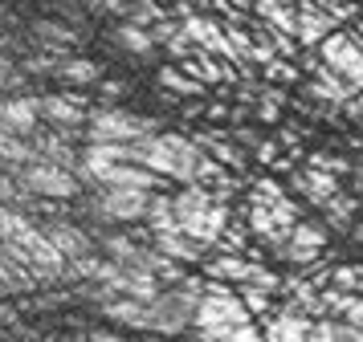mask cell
Here are the masks:
<instances>
[{"label": "cell", "instance_id": "cell-1", "mask_svg": "<svg viewBox=\"0 0 363 342\" xmlns=\"http://www.w3.org/2000/svg\"><path fill=\"white\" fill-rule=\"evenodd\" d=\"M131 147V159L143 163L147 171L155 176H167V179H180V183H196V167L204 159V147L196 139H184V135H143L135 139Z\"/></svg>", "mask_w": 363, "mask_h": 342}, {"label": "cell", "instance_id": "cell-23", "mask_svg": "<svg viewBox=\"0 0 363 342\" xmlns=\"http://www.w3.org/2000/svg\"><path fill=\"white\" fill-rule=\"evenodd\" d=\"M37 41H41V45H50V49H57V45H74V33L66 29V25H53V21H41V25H37Z\"/></svg>", "mask_w": 363, "mask_h": 342}, {"label": "cell", "instance_id": "cell-33", "mask_svg": "<svg viewBox=\"0 0 363 342\" xmlns=\"http://www.w3.org/2000/svg\"><path fill=\"white\" fill-rule=\"evenodd\" d=\"M90 342H127V338H118V334H111V330H102V334H94Z\"/></svg>", "mask_w": 363, "mask_h": 342}, {"label": "cell", "instance_id": "cell-4", "mask_svg": "<svg viewBox=\"0 0 363 342\" xmlns=\"http://www.w3.org/2000/svg\"><path fill=\"white\" fill-rule=\"evenodd\" d=\"M17 179H21V188H29L33 195H50V200H69L78 192V183H82L69 167H62L53 159H41V155L33 163H25L17 171Z\"/></svg>", "mask_w": 363, "mask_h": 342}, {"label": "cell", "instance_id": "cell-25", "mask_svg": "<svg viewBox=\"0 0 363 342\" xmlns=\"http://www.w3.org/2000/svg\"><path fill=\"white\" fill-rule=\"evenodd\" d=\"M335 290H347V293H363V269L359 265H343V269H335Z\"/></svg>", "mask_w": 363, "mask_h": 342}, {"label": "cell", "instance_id": "cell-13", "mask_svg": "<svg viewBox=\"0 0 363 342\" xmlns=\"http://www.w3.org/2000/svg\"><path fill=\"white\" fill-rule=\"evenodd\" d=\"M37 106H41V118L53 122V127H78L86 118L82 110V98L78 94H50V98H37Z\"/></svg>", "mask_w": 363, "mask_h": 342}, {"label": "cell", "instance_id": "cell-34", "mask_svg": "<svg viewBox=\"0 0 363 342\" xmlns=\"http://www.w3.org/2000/svg\"><path fill=\"white\" fill-rule=\"evenodd\" d=\"M0 297H9V285H4V277H0Z\"/></svg>", "mask_w": 363, "mask_h": 342}, {"label": "cell", "instance_id": "cell-17", "mask_svg": "<svg viewBox=\"0 0 363 342\" xmlns=\"http://www.w3.org/2000/svg\"><path fill=\"white\" fill-rule=\"evenodd\" d=\"M204 273L216 277V281H237V285H245L249 277H253V261L245 253H220L204 265Z\"/></svg>", "mask_w": 363, "mask_h": 342}, {"label": "cell", "instance_id": "cell-5", "mask_svg": "<svg viewBox=\"0 0 363 342\" xmlns=\"http://www.w3.org/2000/svg\"><path fill=\"white\" fill-rule=\"evenodd\" d=\"M318 53H323V62H327L351 90H363V45L355 37H347V33L335 29L330 37L318 41Z\"/></svg>", "mask_w": 363, "mask_h": 342}, {"label": "cell", "instance_id": "cell-14", "mask_svg": "<svg viewBox=\"0 0 363 342\" xmlns=\"http://www.w3.org/2000/svg\"><path fill=\"white\" fill-rule=\"evenodd\" d=\"M151 241L160 253H167L172 261H200L204 257V244L192 241L184 228H164V232H151Z\"/></svg>", "mask_w": 363, "mask_h": 342}, {"label": "cell", "instance_id": "cell-9", "mask_svg": "<svg viewBox=\"0 0 363 342\" xmlns=\"http://www.w3.org/2000/svg\"><path fill=\"white\" fill-rule=\"evenodd\" d=\"M335 25H339V21H335V13H330L327 4H318V0H302V4H298V41H302V45L318 49V41L330 37Z\"/></svg>", "mask_w": 363, "mask_h": 342}, {"label": "cell", "instance_id": "cell-7", "mask_svg": "<svg viewBox=\"0 0 363 342\" xmlns=\"http://www.w3.org/2000/svg\"><path fill=\"white\" fill-rule=\"evenodd\" d=\"M147 204L151 192H143V188H102L94 200L99 216H106V220H143Z\"/></svg>", "mask_w": 363, "mask_h": 342}, {"label": "cell", "instance_id": "cell-26", "mask_svg": "<svg viewBox=\"0 0 363 342\" xmlns=\"http://www.w3.org/2000/svg\"><path fill=\"white\" fill-rule=\"evenodd\" d=\"M216 342H265V330H257L253 322H241V326H233L225 338H216Z\"/></svg>", "mask_w": 363, "mask_h": 342}, {"label": "cell", "instance_id": "cell-28", "mask_svg": "<svg viewBox=\"0 0 363 342\" xmlns=\"http://www.w3.org/2000/svg\"><path fill=\"white\" fill-rule=\"evenodd\" d=\"M306 163L318 167V171H330V176H343V171H347V159H339V155H323V151H314Z\"/></svg>", "mask_w": 363, "mask_h": 342}, {"label": "cell", "instance_id": "cell-16", "mask_svg": "<svg viewBox=\"0 0 363 342\" xmlns=\"http://www.w3.org/2000/svg\"><path fill=\"white\" fill-rule=\"evenodd\" d=\"M294 188L306 195V200H314V204H327L330 195L339 192V179L330 176V171L306 167V171H294Z\"/></svg>", "mask_w": 363, "mask_h": 342}, {"label": "cell", "instance_id": "cell-20", "mask_svg": "<svg viewBox=\"0 0 363 342\" xmlns=\"http://www.w3.org/2000/svg\"><path fill=\"white\" fill-rule=\"evenodd\" d=\"M118 45L131 49V53H151L155 49V37H151V29H143V25H135V21H127V25H118Z\"/></svg>", "mask_w": 363, "mask_h": 342}, {"label": "cell", "instance_id": "cell-12", "mask_svg": "<svg viewBox=\"0 0 363 342\" xmlns=\"http://www.w3.org/2000/svg\"><path fill=\"white\" fill-rule=\"evenodd\" d=\"M37 122H41V106L37 98H9L0 102V135H33Z\"/></svg>", "mask_w": 363, "mask_h": 342}, {"label": "cell", "instance_id": "cell-10", "mask_svg": "<svg viewBox=\"0 0 363 342\" xmlns=\"http://www.w3.org/2000/svg\"><path fill=\"white\" fill-rule=\"evenodd\" d=\"M311 314L286 306V309H274L269 322H265V342H311Z\"/></svg>", "mask_w": 363, "mask_h": 342}, {"label": "cell", "instance_id": "cell-6", "mask_svg": "<svg viewBox=\"0 0 363 342\" xmlns=\"http://www.w3.org/2000/svg\"><path fill=\"white\" fill-rule=\"evenodd\" d=\"M155 122L151 118H139V114H127V110H99L90 114V143H135L151 135Z\"/></svg>", "mask_w": 363, "mask_h": 342}, {"label": "cell", "instance_id": "cell-22", "mask_svg": "<svg viewBox=\"0 0 363 342\" xmlns=\"http://www.w3.org/2000/svg\"><path fill=\"white\" fill-rule=\"evenodd\" d=\"M25 228H33V224H29V216H21L13 204H0V244L13 241V236H21Z\"/></svg>", "mask_w": 363, "mask_h": 342}, {"label": "cell", "instance_id": "cell-8", "mask_svg": "<svg viewBox=\"0 0 363 342\" xmlns=\"http://www.w3.org/2000/svg\"><path fill=\"white\" fill-rule=\"evenodd\" d=\"M323 244H327V232H323V228L311 224V220H294L286 244L278 249V257L281 261H294V265H311V261L323 253Z\"/></svg>", "mask_w": 363, "mask_h": 342}, {"label": "cell", "instance_id": "cell-2", "mask_svg": "<svg viewBox=\"0 0 363 342\" xmlns=\"http://www.w3.org/2000/svg\"><path fill=\"white\" fill-rule=\"evenodd\" d=\"M172 204H176L180 228L192 241L204 244V249L216 244L220 232L229 228V208H225V200H220L213 188H204V183H184V192L172 195Z\"/></svg>", "mask_w": 363, "mask_h": 342}, {"label": "cell", "instance_id": "cell-35", "mask_svg": "<svg viewBox=\"0 0 363 342\" xmlns=\"http://www.w3.org/2000/svg\"><path fill=\"white\" fill-rule=\"evenodd\" d=\"M318 4H327V0H318Z\"/></svg>", "mask_w": 363, "mask_h": 342}, {"label": "cell", "instance_id": "cell-37", "mask_svg": "<svg viewBox=\"0 0 363 342\" xmlns=\"http://www.w3.org/2000/svg\"><path fill=\"white\" fill-rule=\"evenodd\" d=\"M0 167H4V159H0Z\"/></svg>", "mask_w": 363, "mask_h": 342}, {"label": "cell", "instance_id": "cell-31", "mask_svg": "<svg viewBox=\"0 0 363 342\" xmlns=\"http://www.w3.org/2000/svg\"><path fill=\"white\" fill-rule=\"evenodd\" d=\"M21 78H25V69H17V65L0 53V86H17Z\"/></svg>", "mask_w": 363, "mask_h": 342}, {"label": "cell", "instance_id": "cell-24", "mask_svg": "<svg viewBox=\"0 0 363 342\" xmlns=\"http://www.w3.org/2000/svg\"><path fill=\"white\" fill-rule=\"evenodd\" d=\"M269 297H274V293L269 290H262V285H241V302H245L249 306V314H269V309H274V302H269Z\"/></svg>", "mask_w": 363, "mask_h": 342}, {"label": "cell", "instance_id": "cell-27", "mask_svg": "<svg viewBox=\"0 0 363 342\" xmlns=\"http://www.w3.org/2000/svg\"><path fill=\"white\" fill-rule=\"evenodd\" d=\"M265 78H274V81H298V69L286 57H269L265 62Z\"/></svg>", "mask_w": 363, "mask_h": 342}, {"label": "cell", "instance_id": "cell-18", "mask_svg": "<svg viewBox=\"0 0 363 342\" xmlns=\"http://www.w3.org/2000/svg\"><path fill=\"white\" fill-rule=\"evenodd\" d=\"M160 86H167L172 94H184V98L204 94V81H196L188 69H176V65H164V69H160Z\"/></svg>", "mask_w": 363, "mask_h": 342}, {"label": "cell", "instance_id": "cell-11", "mask_svg": "<svg viewBox=\"0 0 363 342\" xmlns=\"http://www.w3.org/2000/svg\"><path fill=\"white\" fill-rule=\"evenodd\" d=\"M184 37L192 41L196 49H204V53H216V57H229V33L220 29L216 21H208V16H192L188 8H184Z\"/></svg>", "mask_w": 363, "mask_h": 342}, {"label": "cell", "instance_id": "cell-32", "mask_svg": "<svg viewBox=\"0 0 363 342\" xmlns=\"http://www.w3.org/2000/svg\"><path fill=\"white\" fill-rule=\"evenodd\" d=\"M257 159L262 163H278V147L274 143H257Z\"/></svg>", "mask_w": 363, "mask_h": 342}, {"label": "cell", "instance_id": "cell-15", "mask_svg": "<svg viewBox=\"0 0 363 342\" xmlns=\"http://www.w3.org/2000/svg\"><path fill=\"white\" fill-rule=\"evenodd\" d=\"M45 236H50L53 244H57V253L66 261H74V257H86L90 253V236H86L78 224H66V220H53V224H45L41 228Z\"/></svg>", "mask_w": 363, "mask_h": 342}, {"label": "cell", "instance_id": "cell-21", "mask_svg": "<svg viewBox=\"0 0 363 342\" xmlns=\"http://www.w3.org/2000/svg\"><path fill=\"white\" fill-rule=\"evenodd\" d=\"M196 143L204 147V151H213V159L229 163V167H241V163H245V155H241V151H233V147L225 143V139H220V135H216V130H208V135H200Z\"/></svg>", "mask_w": 363, "mask_h": 342}, {"label": "cell", "instance_id": "cell-30", "mask_svg": "<svg viewBox=\"0 0 363 342\" xmlns=\"http://www.w3.org/2000/svg\"><path fill=\"white\" fill-rule=\"evenodd\" d=\"M335 338H339V342H363V326L339 322V318H335Z\"/></svg>", "mask_w": 363, "mask_h": 342}, {"label": "cell", "instance_id": "cell-36", "mask_svg": "<svg viewBox=\"0 0 363 342\" xmlns=\"http://www.w3.org/2000/svg\"><path fill=\"white\" fill-rule=\"evenodd\" d=\"M241 4H249V0H241Z\"/></svg>", "mask_w": 363, "mask_h": 342}, {"label": "cell", "instance_id": "cell-19", "mask_svg": "<svg viewBox=\"0 0 363 342\" xmlns=\"http://www.w3.org/2000/svg\"><path fill=\"white\" fill-rule=\"evenodd\" d=\"M57 78L74 81V86H86V81H99V65L86 62V57H62L57 62Z\"/></svg>", "mask_w": 363, "mask_h": 342}, {"label": "cell", "instance_id": "cell-29", "mask_svg": "<svg viewBox=\"0 0 363 342\" xmlns=\"http://www.w3.org/2000/svg\"><path fill=\"white\" fill-rule=\"evenodd\" d=\"M311 342H339L335 338V318H327V314L314 318L311 322Z\"/></svg>", "mask_w": 363, "mask_h": 342}, {"label": "cell", "instance_id": "cell-3", "mask_svg": "<svg viewBox=\"0 0 363 342\" xmlns=\"http://www.w3.org/2000/svg\"><path fill=\"white\" fill-rule=\"evenodd\" d=\"M249 318H253V314H249V306L241 302V293L229 290V281H216V277H208V281H204L200 306H196V314H192V326H196L200 342L225 338L233 326L249 322Z\"/></svg>", "mask_w": 363, "mask_h": 342}]
</instances>
